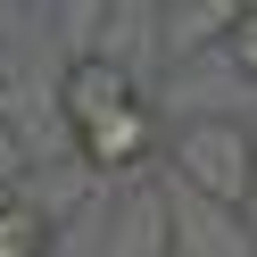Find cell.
<instances>
[{"mask_svg": "<svg viewBox=\"0 0 257 257\" xmlns=\"http://www.w3.org/2000/svg\"><path fill=\"white\" fill-rule=\"evenodd\" d=\"M174 166H183L191 191H207L216 207H240L257 191V141L240 133L232 116H199L174 133Z\"/></svg>", "mask_w": 257, "mask_h": 257, "instance_id": "1", "label": "cell"}, {"mask_svg": "<svg viewBox=\"0 0 257 257\" xmlns=\"http://www.w3.org/2000/svg\"><path fill=\"white\" fill-rule=\"evenodd\" d=\"M75 150H83V166H100V174H124V166H141V158L158 150V116L133 100V108H116V116L83 124V133H75Z\"/></svg>", "mask_w": 257, "mask_h": 257, "instance_id": "2", "label": "cell"}, {"mask_svg": "<svg viewBox=\"0 0 257 257\" xmlns=\"http://www.w3.org/2000/svg\"><path fill=\"white\" fill-rule=\"evenodd\" d=\"M58 100H67V124L83 133V124H100V116H116V108H133L141 91H133V67H116V58H75Z\"/></svg>", "mask_w": 257, "mask_h": 257, "instance_id": "3", "label": "cell"}, {"mask_svg": "<svg viewBox=\"0 0 257 257\" xmlns=\"http://www.w3.org/2000/svg\"><path fill=\"white\" fill-rule=\"evenodd\" d=\"M42 249H50V240H42V216L0 191V257H42Z\"/></svg>", "mask_w": 257, "mask_h": 257, "instance_id": "4", "label": "cell"}, {"mask_svg": "<svg viewBox=\"0 0 257 257\" xmlns=\"http://www.w3.org/2000/svg\"><path fill=\"white\" fill-rule=\"evenodd\" d=\"M224 42H232V58H240V75H257V0H249V9H240V17H232V34H224Z\"/></svg>", "mask_w": 257, "mask_h": 257, "instance_id": "5", "label": "cell"}]
</instances>
